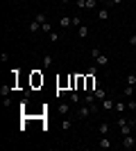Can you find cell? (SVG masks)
<instances>
[{
    "instance_id": "6da1fadb",
    "label": "cell",
    "mask_w": 136,
    "mask_h": 151,
    "mask_svg": "<svg viewBox=\"0 0 136 151\" xmlns=\"http://www.w3.org/2000/svg\"><path fill=\"white\" fill-rule=\"evenodd\" d=\"M91 54H93V59L97 61V65H109V57H107V54H102L97 47H93V52H91Z\"/></svg>"
},
{
    "instance_id": "7a4b0ae2",
    "label": "cell",
    "mask_w": 136,
    "mask_h": 151,
    "mask_svg": "<svg viewBox=\"0 0 136 151\" xmlns=\"http://www.w3.org/2000/svg\"><path fill=\"white\" fill-rule=\"evenodd\" d=\"M30 83H32V88H39V86H43V75H41L39 70H34L32 75H30Z\"/></svg>"
},
{
    "instance_id": "3957f363",
    "label": "cell",
    "mask_w": 136,
    "mask_h": 151,
    "mask_svg": "<svg viewBox=\"0 0 136 151\" xmlns=\"http://www.w3.org/2000/svg\"><path fill=\"white\" fill-rule=\"evenodd\" d=\"M123 147L125 149H132V147H136V140L132 135H123Z\"/></svg>"
},
{
    "instance_id": "277c9868",
    "label": "cell",
    "mask_w": 136,
    "mask_h": 151,
    "mask_svg": "<svg viewBox=\"0 0 136 151\" xmlns=\"http://www.w3.org/2000/svg\"><path fill=\"white\" fill-rule=\"evenodd\" d=\"M109 131H111V124H107V122H102V124L97 126V133H100V135H109Z\"/></svg>"
},
{
    "instance_id": "5b68a950",
    "label": "cell",
    "mask_w": 136,
    "mask_h": 151,
    "mask_svg": "<svg viewBox=\"0 0 136 151\" xmlns=\"http://www.w3.org/2000/svg\"><path fill=\"white\" fill-rule=\"evenodd\" d=\"M97 147H100V149H109V147H111L109 135H102V138H100V142H97Z\"/></svg>"
},
{
    "instance_id": "8992f818",
    "label": "cell",
    "mask_w": 136,
    "mask_h": 151,
    "mask_svg": "<svg viewBox=\"0 0 136 151\" xmlns=\"http://www.w3.org/2000/svg\"><path fill=\"white\" fill-rule=\"evenodd\" d=\"M71 25H73V18H68V16H61V18H59V27H64V29H68Z\"/></svg>"
},
{
    "instance_id": "52a82bcc",
    "label": "cell",
    "mask_w": 136,
    "mask_h": 151,
    "mask_svg": "<svg viewBox=\"0 0 136 151\" xmlns=\"http://www.w3.org/2000/svg\"><path fill=\"white\" fill-rule=\"evenodd\" d=\"M77 36H79V38H86V36H89V27H86L84 23L77 27Z\"/></svg>"
},
{
    "instance_id": "ba28073f",
    "label": "cell",
    "mask_w": 136,
    "mask_h": 151,
    "mask_svg": "<svg viewBox=\"0 0 136 151\" xmlns=\"http://www.w3.org/2000/svg\"><path fill=\"white\" fill-rule=\"evenodd\" d=\"M39 29H41V23H39V20H36V18H34L32 23H30V32H32V34H36V32H39Z\"/></svg>"
},
{
    "instance_id": "9c48e42d",
    "label": "cell",
    "mask_w": 136,
    "mask_h": 151,
    "mask_svg": "<svg viewBox=\"0 0 136 151\" xmlns=\"http://www.w3.org/2000/svg\"><path fill=\"white\" fill-rule=\"evenodd\" d=\"M43 68H45V70L52 68V54H45V57H43Z\"/></svg>"
},
{
    "instance_id": "30bf717a",
    "label": "cell",
    "mask_w": 136,
    "mask_h": 151,
    "mask_svg": "<svg viewBox=\"0 0 136 151\" xmlns=\"http://www.w3.org/2000/svg\"><path fill=\"white\" fill-rule=\"evenodd\" d=\"M95 99H107V90H102V88H95Z\"/></svg>"
},
{
    "instance_id": "8fae6325",
    "label": "cell",
    "mask_w": 136,
    "mask_h": 151,
    "mask_svg": "<svg viewBox=\"0 0 136 151\" xmlns=\"http://www.w3.org/2000/svg\"><path fill=\"white\" fill-rule=\"evenodd\" d=\"M71 126H73V120H71V117H66V120L61 122V129H64V131H71Z\"/></svg>"
},
{
    "instance_id": "7c38bea8",
    "label": "cell",
    "mask_w": 136,
    "mask_h": 151,
    "mask_svg": "<svg viewBox=\"0 0 136 151\" xmlns=\"http://www.w3.org/2000/svg\"><path fill=\"white\" fill-rule=\"evenodd\" d=\"M97 18H100V20H107V18H109V9H100V12H97Z\"/></svg>"
},
{
    "instance_id": "4fadbf2b",
    "label": "cell",
    "mask_w": 136,
    "mask_h": 151,
    "mask_svg": "<svg viewBox=\"0 0 136 151\" xmlns=\"http://www.w3.org/2000/svg\"><path fill=\"white\" fill-rule=\"evenodd\" d=\"M116 111L118 113H125V111H127V104H125V101H116Z\"/></svg>"
},
{
    "instance_id": "5bb4252c",
    "label": "cell",
    "mask_w": 136,
    "mask_h": 151,
    "mask_svg": "<svg viewBox=\"0 0 136 151\" xmlns=\"http://www.w3.org/2000/svg\"><path fill=\"white\" fill-rule=\"evenodd\" d=\"M68 111H71V106H68L66 101H64V104H59V115H66Z\"/></svg>"
},
{
    "instance_id": "9a60e30c",
    "label": "cell",
    "mask_w": 136,
    "mask_h": 151,
    "mask_svg": "<svg viewBox=\"0 0 136 151\" xmlns=\"http://www.w3.org/2000/svg\"><path fill=\"white\" fill-rule=\"evenodd\" d=\"M95 2H97V0H84V9H89V12H91V9H95Z\"/></svg>"
},
{
    "instance_id": "2e32d148",
    "label": "cell",
    "mask_w": 136,
    "mask_h": 151,
    "mask_svg": "<svg viewBox=\"0 0 136 151\" xmlns=\"http://www.w3.org/2000/svg\"><path fill=\"white\" fill-rule=\"evenodd\" d=\"M132 93H134V86H129V83H127V86L123 88V95H125V97H132Z\"/></svg>"
},
{
    "instance_id": "e0dca14e",
    "label": "cell",
    "mask_w": 136,
    "mask_h": 151,
    "mask_svg": "<svg viewBox=\"0 0 136 151\" xmlns=\"http://www.w3.org/2000/svg\"><path fill=\"white\" fill-rule=\"evenodd\" d=\"M111 106H116L111 97H107V99H102V108H111Z\"/></svg>"
},
{
    "instance_id": "ac0fdd59",
    "label": "cell",
    "mask_w": 136,
    "mask_h": 151,
    "mask_svg": "<svg viewBox=\"0 0 136 151\" xmlns=\"http://www.w3.org/2000/svg\"><path fill=\"white\" fill-rule=\"evenodd\" d=\"M41 32H45V34H50V32H52V25L48 23V20H45L43 25H41Z\"/></svg>"
},
{
    "instance_id": "d6986e66",
    "label": "cell",
    "mask_w": 136,
    "mask_h": 151,
    "mask_svg": "<svg viewBox=\"0 0 136 151\" xmlns=\"http://www.w3.org/2000/svg\"><path fill=\"white\" fill-rule=\"evenodd\" d=\"M71 101H73V104H79V101H82V97H79L77 93H71Z\"/></svg>"
},
{
    "instance_id": "ffe728a7",
    "label": "cell",
    "mask_w": 136,
    "mask_h": 151,
    "mask_svg": "<svg viewBox=\"0 0 136 151\" xmlns=\"http://www.w3.org/2000/svg\"><path fill=\"white\" fill-rule=\"evenodd\" d=\"M127 83H129V86H136V75H134V72L127 75Z\"/></svg>"
},
{
    "instance_id": "44dd1931",
    "label": "cell",
    "mask_w": 136,
    "mask_h": 151,
    "mask_svg": "<svg viewBox=\"0 0 136 151\" xmlns=\"http://www.w3.org/2000/svg\"><path fill=\"white\" fill-rule=\"evenodd\" d=\"M48 36H50V43H57V41H59V34H57V32H50Z\"/></svg>"
},
{
    "instance_id": "7402d4cb",
    "label": "cell",
    "mask_w": 136,
    "mask_h": 151,
    "mask_svg": "<svg viewBox=\"0 0 136 151\" xmlns=\"http://www.w3.org/2000/svg\"><path fill=\"white\" fill-rule=\"evenodd\" d=\"M34 18H36V20H39V23H41V25H43V23H45V14H36Z\"/></svg>"
},
{
    "instance_id": "603a6c76",
    "label": "cell",
    "mask_w": 136,
    "mask_h": 151,
    "mask_svg": "<svg viewBox=\"0 0 136 151\" xmlns=\"http://www.w3.org/2000/svg\"><path fill=\"white\" fill-rule=\"evenodd\" d=\"M127 108H132V111H136V101H134V99H129V101H127Z\"/></svg>"
},
{
    "instance_id": "cb8c5ba5",
    "label": "cell",
    "mask_w": 136,
    "mask_h": 151,
    "mask_svg": "<svg viewBox=\"0 0 136 151\" xmlns=\"http://www.w3.org/2000/svg\"><path fill=\"white\" fill-rule=\"evenodd\" d=\"M82 25V18H73V27H79Z\"/></svg>"
},
{
    "instance_id": "d4e9b609",
    "label": "cell",
    "mask_w": 136,
    "mask_h": 151,
    "mask_svg": "<svg viewBox=\"0 0 136 151\" xmlns=\"http://www.w3.org/2000/svg\"><path fill=\"white\" fill-rule=\"evenodd\" d=\"M77 9H84V0H77Z\"/></svg>"
},
{
    "instance_id": "484cf974",
    "label": "cell",
    "mask_w": 136,
    "mask_h": 151,
    "mask_svg": "<svg viewBox=\"0 0 136 151\" xmlns=\"http://www.w3.org/2000/svg\"><path fill=\"white\" fill-rule=\"evenodd\" d=\"M129 45H136V36H129Z\"/></svg>"
},
{
    "instance_id": "4316f807",
    "label": "cell",
    "mask_w": 136,
    "mask_h": 151,
    "mask_svg": "<svg viewBox=\"0 0 136 151\" xmlns=\"http://www.w3.org/2000/svg\"><path fill=\"white\" fill-rule=\"evenodd\" d=\"M109 2H113V5H120V2H123V0H109Z\"/></svg>"
},
{
    "instance_id": "83f0119b",
    "label": "cell",
    "mask_w": 136,
    "mask_h": 151,
    "mask_svg": "<svg viewBox=\"0 0 136 151\" xmlns=\"http://www.w3.org/2000/svg\"><path fill=\"white\" fill-rule=\"evenodd\" d=\"M97 2H109V0H97Z\"/></svg>"
},
{
    "instance_id": "f1b7e54d",
    "label": "cell",
    "mask_w": 136,
    "mask_h": 151,
    "mask_svg": "<svg viewBox=\"0 0 136 151\" xmlns=\"http://www.w3.org/2000/svg\"><path fill=\"white\" fill-rule=\"evenodd\" d=\"M61 2H71V0H61Z\"/></svg>"
},
{
    "instance_id": "f546056e",
    "label": "cell",
    "mask_w": 136,
    "mask_h": 151,
    "mask_svg": "<svg viewBox=\"0 0 136 151\" xmlns=\"http://www.w3.org/2000/svg\"><path fill=\"white\" fill-rule=\"evenodd\" d=\"M134 140H136V138H134Z\"/></svg>"
}]
</instances>
